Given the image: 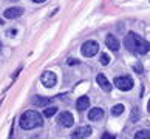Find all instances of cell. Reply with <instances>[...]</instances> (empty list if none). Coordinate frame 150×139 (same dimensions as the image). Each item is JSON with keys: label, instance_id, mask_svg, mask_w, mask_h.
<instances>
[{"label": "cell", "instance_id": "cell-1", "mask_svg": "<svg viewBox=\"0 0 150 139\" xmlns=\"http://www.w3.org/2000/svg\"><path fill=\"white\" fill-rule=\"evenodd\" d=\"M124 45L133 54H147L149 49H150V43L146 39H142L141 36H138L136 32H133V31H130L129 34L124 37Z\"/></svg>", "mask_w": 150, "mask_h": 139}, {"label": "cell", "instance_id": "cell-13", "mask_svg": "<svg viewBox=\"0 0 150 139\" xmlns=\"http://www.w3.org/2000/svg\"><path fill=\"white\" fill-rule=\"evenodd\" d=\"M53 99L51 97H33V105L36 107H47V105L51 104Z\"/></svg>", "mask_w": 150, "mask_h": 139}, {"label": "cell", "instance_id": "cell-25", "mask_svg": "<svg viewBox=\"0 0 150 139\" xmlns=\"http://www.w3.org/2000/svg\"><path fill=\"white\" fill-rule=\"evenodd\" d=\"M0 49H2V42H0Z\"/></svg>", "mask_w": 150, "mask_h": 139}, {"label": "cell", "instance_id": "cell-10", "mask_svg": "<svg viewBox=\"0 0 150 139\" xmlns=\"http://www.w3.org/2000/svg\"><path fill=\"white\" fill-rule=\"evenodd\" d=\"M104 118V110L99 108V107H94L88 111V121H101Z\"/></svg>", "mask_w": 150, "mask_h": 139}, {"label": "cell", "instance_id": "cell-17", "mask_svg": "<svg viewBox=\"0 0 150 139\" xmlns=\"http://www.w3.org/2000/svg\"><path fill=\"white\" fill-rule=\"evenodd\" d=\"M101 64H102L104 66H107V65L110 64V57H108V54H105V53H102V54H101Z\"/></svg>", "mask_w": 150, "mask_h": 139}, {"label": "cell", "instance_id": "cell-21", "mask_svg": "<svg viewBox=\"0 0 150 139\" xmlns=\"http://www.w3.org/2000/svg\"><path fill=\"white\" fill-rule=\"evenodd\" d=\"M77 62H79L77 59H76V60H74V59H68V64H70V65H76Z\"/></svg>", "mask_w": 150, "mask_h": 139}, {"label": "cell", "instance_id": "cell-24", "mask_svg": "<svg viewBox=\"0 0 150 139\" xmlns=\"http://www.w3.org/2000/svg\"><path fill=\"white\" fill-rule=\"evenodd\" d=\"M0 23H2V25H3V20H2V19H0Z\"/></svg>", "mask_w": 150, "mask_h": 139}, {"label": "cell", "instance_id": "cell-9", "mask_svg": "<svg viewBox=\"0 0 150 139\" xmlns=\"http://www.w3.org/2000/svg\"><path fill=\"white\" fill-rule=\"evenodd\" d=\"M96 82H98V85L101 87L104 91H107V93H108V91H112V83L107 80L105 74H102V73H101V74H98V76H96Z\"/></svg>", "mask_w": 150, "mask_h": 139}, {"label": "cell", "instance_id": "cell-19", "mask_svg": "<svg viewBox=\"0 0 150 139\" xmlns=\"http://www.w3.org/2000/svg\"><path fill=\"white\" fill-rule=\"evenodd\" d=\"M133 70H135L136 73H139V74H141L142 71H144V68H142V65H141V64H138V65H135V66H133Z\"/></svg>", "mask_w": 150, "mask_h": 139}, {"label": "cell", "instance_id": "cell-3", "mask_svg": "<svg viewBox=\"0 0 150 139\" xmlns=\"http://www.w3.org/2000/svg\"><path fill=\"white\" fill-rule=\"evenodd\" d=\"M99 51V45H98V42H94V40H87L82 43V47H81V53L82 56H85V57H93V56H96Z\"/></svg>", "mask_w": 150, "mask_h": 139}, {"label": "cell", "instance_id": "cell-2", "mask_svg": "<svg viewBox=\"0 0 150 139\" xmlns=\"http://www.w3.org/2000/svg\"><path fill=\"white\" fill-rule=\"evenodd\" d=\"M43 125V116L37 111L28 110L20 116V127L23 130H33Z\"/></svg>", "mask_w": 150, "mask_h": 139}, {"label": "cell", "instance_id": "cell-5", "mask_svg": "<svg viewBox=\"0 0 150 139\" xmlns=\"http://www.w3.org/2000/svg\"><path fill=\"white\" fill-rule=\"evenodd\" d=\"M40 82H42L43 87L53 88L57 83V76L54 74L53 71H45V73H42V76H40Z\"/></svg>", "mask_w": 150, "mask_h": 139}, {"label": "cell", "instance_id": "cell-22", "mask_svg": "<svg viewBox=\"0 0 150 139\" xmlns=\"http://www.w3.org/2000/svg\"><path fill=\"white\" fill-rule=\"evenodd\" d=\"M34 3H43V2H47V0H33Z\"/></svg>", "mask_w": 150, "mask_h": 139}, {"label": "cell", "instance_id": "cell-12", "mask_svg": "<svg viewBox=\"0 0 150 139\" xmlns=\"http://www.w3.org/2000/svg\"><path fill=\"white\" fill-rule=\"evenodd\" d=\"M105 45H107L110 49H113V51H118L119 49V40L113 34H108L107 37H105Z\"/></svg>", "mask_w": 150, "mask_h": 139}, {"label": "cell", "instance_id": "cell-7", "mask_svg": "<svg viewBox=\"0 0 150 139\" xmlns=\"http://www.w3.org/2000/svg\"><path fill=\"white\" fill-rule=\"evenodd\" d=\"M57 124L64 125V127H73L74 124V118L70 111H62L59 116H57Z\"/></svg>", "mask_w": 150, "mask_h": 139}, {"label": "cell", "instance_id": "cell-20", "mask_svg": "<svg viewBox=\"0 0 150 139\" xmlns=\"http://www.w3.org/2000/svg\"><path fill=\"white\" fill-rule=\"evenodd\" d=\"M101 139H116L113 135H110V133H104V135L101 136Z\"/></svg>", "mask_w": 150, "mask_h": 139}, {"label": "cell", "instance_id": "cell-15", "mask_svg": "<svg viewBox=\"0 0 150 139\" xmlns=\"http://www.w3.org/2000/svg\"><path fill=\"white\" fill-rule=\"evenodd\" d=\"M57 113V107H47L45 110H43V116H45V118H53L54 114Z\"/></svg>", "mask_w": 150, "mask_h": 139}, {"label": "cell", "instance_id": "cell-11", "mask_svg": "<svg viewBox=\"0 0 150 139\" xmlns=\"http://www.w3.org/2000/svg\"><path fill=\"white\" fill-rule=\"evenodd\" d=\"M90 107V97L88 96H81L79 99H76V110L84 111Z\"/></svg>", "mask_w": 150, "mask_h": 139}, {"label": "cell", "instance_id": "cell-18", "mask_svg": "<svg viewBox=\"0 0 150 139\" xmlns=\"http://www.w3.org/2000/svg\"><path fill=\"white\" fill-rule=\"evenodd\" d=\"M138 108H133V114H132V121H136V119H139V113H138Z\"/></svg>", "mask_w": 150, "mask_h": 139}, {"label": "cell", "instance_id": "cell-8", "mask_svg": "<svg viewBox=\"0 0 150 139\" xmlns=\"http://www.w3.org/2000/svg\"><path fill=\"white\" fill-rule=\"evenodd\" d=\"M22 14H23V8H20V6H13V8L5 9L3 17H5V19H17V17H20Z\"/></svg>", "mask_w": 150, "mask_h": 139}, {"label": "cell", "instance_id": "cell-6", "mask_svg": "<svg viewBox=\"0 0 150 139\" xmlns=\"http://www.w3.org/2000/svg\"><path fill=\"white\" fill-rule=\"evenodd\" d=\"M93 133V128L90 125H84V127H77V128L71 133V139H85Z\"/></svg>", "mask_w": 150, "mask_h": 139}, {"label": "cell", "instance_id": "cell-14", "mask_svg": "<svg viewBox=\"0 0 150 139\" xmlns=\"http://www.w3.org/2000/svg\"><path fill=\"white\" fill-rule=\"evenodd\" d=\"M124 113V105L122 104H116L112 107V116H121Z\"/></svg>", "mask_w": 150, "mask_h": 139}, {"label": "cell", "instance_id": "cell-16", "mask_svg": "<svg viewBox=\"0 0 150 139\" xmlns=\"http://www.w3.org/2000/svg\"><path fill=\"white\" fill-rule=\"evenodd\" d=\"M135 139H150V130H139L135 133Z\"/></svg>", "mask_w": 150, "mask_h": 139}, {"label": "cell", "instance_id": "cell-4", "mask_svg": "<svg viewBox=\"0 0 150 139\" xmlns=\"http://www.w3.org/2000/svg\"><path fill=\"white\" fill-rule=\"evenodd\" d=\"M115 87H118L121 91H130L132 88H133V80H132V77L129 76H119V77H115Z\"/></svg>", "mask_w": 150, "mask_h": 139}, {"label": "cell", "instance_id": "cell-26", "mask_svg": "<svg viewBox=\"0 0 150 139\" xmlns=\"http://www.w3.org/2000/svg\"><path fill=\"white\" fill-rule=\"evenodd\" d=\"M149 111H150V102H149Z\"/></svg>", "mask_w": 150, "mask_h": 139}, {"label": "cell", "instance_id": "cell-23", "mask_svg": "<svg viewBox=\"0 0 150 139\" xmlns=\"http://www.w3.org/2000/svg\"><path fill=\"white\" fill-rule=\"evenodd\" d=\"M8 34H11V36L16 34V30H9V31H8Z\"/></svg>", "mask_w": 150, "mask_h": 139}]
</instances>
